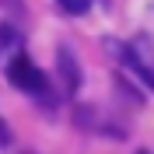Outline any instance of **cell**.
Listing matches in <instances>:
<instances>
[{
	"label": "cell",
	"instance_id": "6da1fadb",
	"mask_svg": "<svg viewBox=\"0 0 154 154\" xmlns=\"http://www.w3.org/2000/svg\"><path fill=\"white\" fill-rule=\"evenodd\" d=\"M7 81L18 88V91H25V95H38V98L49 95V77H46V70H38L28 56H14V60L7 63Z\"/></svg>",
	"mask_w": 154,
	"mask_h": 154
},
{
	"label": "cell",
	"instance_id": "7a4b0ae2",
	"mask_svg": "<svg viewBox=\"0 0 154 154\" xmlns=\"http://www.w3.org/2000/svg\"><path fill=\"white\" fill-rule=\"evenodd\" d=\"M56 60H60V77H63V88H67V95H74L77 88H81V67H77L74 53H70L67 46H60Z\"/></svg>",
	"mask_w": 154,
	"mask_h": 154
},
{
	"label": "cell",
	"instance_id": "3957f363",
	"mask_svg": "<svg viewBox=\"0 0 154 154\" xmlns=\"http://www.w3.org/2000/svg\"><path fill=\"white\" fill-rule=\"evenodd\" d=\"M60 11L63 14H70V18H81V14H88V7H91V0H56Z\"/></svg>",
	"mask_w": 154,
	"mask_h": 154
},
{
	"label": "cell",
	"instance_id": "277c9868",
	"mask_svg": "<svg viewBox=\"0 0 154 154\" xmlns=\"http://www.w3.org/2000/svg\"><path fill=\"white\" fill-rule=\"evenodd\" d=\"M11 46H18V32L11 28V25H4V21H0V53H7Z\"/></svg>",
	"mask_w": 154,
	"mask_h": 154
},
{
	"label": "cell",
	"instance_id": "5b68a950",
	"mask_svg": "<svg viewBox=\"0 0 154 154\" xmlns=\"http://www.w3.org/2000/svg\"><path fill=\"white\" fill-rule=\"evenodd\" d=\"M7 140H11V133L4 130V123H0V144H7Z\"/></svg>",
	"mask_w": 154,
	"mask_h": 154
}]
</instances>
